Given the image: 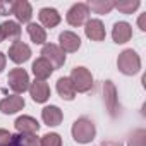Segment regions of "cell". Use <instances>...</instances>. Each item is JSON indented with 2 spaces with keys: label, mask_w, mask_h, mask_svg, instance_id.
<instances>
[{
  "label": "cell",
  "mask_w": 146,
  "mask_h": 146,
  "mask_svg": "<svg viewBox=\"0 0 146 146\" xmlns=\"http://www.w3.org/2000/svg\"><path fill=\"white\" fill-rule=\"evenodd\" d=\"M117 67L125 76L137 74V72L141 70V58H139L137 52L132 50V48H125L124 52H120L119 58H117Z\"/></svg>",
  "instance_id": "obj_1"
},
{
  "label": "cell",
  "mask_w": 146,
  "mask_h": 146,
  "mask_svg": "<svg viewBox=\"0 0 146 146\" xmlns=\"http://www.w3.org/2000/svg\"><path fill=\"white\" fill-rule=\"evenodd\" d=\"M72 137H74V141L81 143V144H86V143H91L96 136V127L95 124L88 119V117H81L78 119L74 124H72Z\"/></svg>",
  "instance_id": "obj_2"
},
{
  "label": "cell",
  "mask_w": 146,
  "mask_h": 146,
  "mask_svg": "<svg viewBox=\"0 0 146 146\" xmlns=\"http://www.w3.org/2000/svg\"><path fill=\"white\" fill-rule=\"evenodd\" d=\"M72 84H74L76 88V93H88L93 86V76H91V72L86 69V67H74L70 72V78Z\"/></svg>",
  "instance_id": "obj_3"
},
{
  "label": "cell",
  "mask_w": 146,
  "mask_h": 146,
  "mask_svg": "<svg viewBox=\"0 0 146 146\" xmlns=\"http://www.w3.org/2000/svg\"><path fill=\"white\" fill-rule=\"evenodd\" d=\"M7 84L16 95H21L29 88V74L21 67L11 69L9 70V78H7Z\"/></svg>",
  "instance_id": "obj_4"
},
{
  "label": "cell",
  "mask_w": 146,
  "mask_h": 146,
  "mask_svg": "<svg viewBox=\"0 0 146 146\" xmlns=\"http://www.w3.org/2000/svg\"><path fill=\"white\" fill-rule=\"evenodd\" d=\"M41 57L46 58L50 62V65L55 69H60L64 64H65V53L60 50L58 45H53V43H45L43 48H41Z\"/></svg>",
  "instance_id": "obj_5"
},
{
  "label": "cell",
  "mask_w": 146,
  "mask_h": 146,
  "mask_svg": "<svg viewBox=\"0 0 146 146\" xmlns=\"http://www.w3.org/2000/svg\"><path fill=\"white\" fill-rule=\"evenodd\" d=\"M88 16H90L88 5L83 4V2H79V4H74V5L67 11L65 19H67V23L70 26H81V24H84L88 21Z\"/></svg>",
  "instance_id": "obj_6"
},
{
  "label": "cell",
  "mask_w": 146,
  "mask_h": 146,
  "mask_svg": "<svg viewBox=\"0 0 146 146\" xmlns=\"http://www.w3.org/2000/svg\"><path fill=\"white\" fill-rule=\"evenodd\" d=\"M29 57H31V48H29V45H26V43H23V41H19V40H16V41L11 45V48H9V58H11L14 64H24V62L29 60Z\"/></svg>",
  "instance_id": "obj_7"
},
{
  "label": "cell",
  "mask_w": 146,
  "mask_h": 146,
  "mask_svg": "<svg viewBox=\"0 0 146 146\" xmlns=\"http://www.w3.org/2000/svg\"><path fill=\"white\" fill-rule=\"evenodd\" d=\"M58 41H60V50L65 53V52H69V53H72V52H78L79 50V46H81V38L76 35V33H72V31H64V33H60V36H58Z\"/></svg>",
  "instance_id": "obj_8"
},
{
  "label": "cell",
  "mask_w": 146,
  "mask_h": 146,
  "mask_svg": "<svg viewBox=\"0 0 146 146\" xmlns=\"http://www.w3.org/2000/svg\"><path fill=\"white\" fill-rule=\"evenodd\" d=\"M26 105L24 98L19 96V95H11V96H5L4 100H0V112L2 113H16L19 110H23Z\"/></svg>",
  "instance_id": "obj_9"
},
{
  "label": "cell",
  "mask_w": 146,
  "mask_h": 146,
  "mask_svg": "<svg viewBox=\"0 0 146 146\" xmlns=\"http://www.w3.org/2000/svg\"><path fill=\"white\" fill-rule=\"evenodd\" d=\"M84 33H86V36L91 41H103L105 36H107L105 26H103V23L100 19H90V21H86Z\"/></svg>",
  "instance_id": "obj_10"
},
{
  "label": "cell",
  "mask_w": 146,
  "mask_h": 146,
  "mask_svg": "<svg viewBox=\"0 0 146 146\" xmlns=\"http://www.w3.org/2000/svg\"><path fill=\"white\" fill-rule=\"evenodd\" d=\"M12 14L16 16V19L19 23L29 24L31 16H33V7L28 0H16V2H12Z\"/></svg>",
  "instance_id": "obj_11"
},
{
  "label": "cell",
  "mask_w": 146,
  "mask_h": 146,
  "mask_svg": "<svg viewBox=\"0 0 146 146\" xmlns=\"http://www.w3.org/2000/svg\"><path fill=\"white\" fill-rule=\"evenodd\" d=\"M29 95L31 98L36 102V103H45L48 98H50V86L45 83V81H35V83H29Z\"/></svg>",
  "instance_id": "obj_12"
},
{
  "label": "cell",
  "mask_w": 146,
  "mask_h": 146,
  "mask_svg": "<svg viewBox=\"0 0 146 146\" xmlns=\"http://www.w3.org/2000/svg\"><path fill=\"white\" fill-rule=\"evenodd\" d=\"M112 38L115 43L122 45V43H127L131 38H132V28L129 23L125 21H119L113 24V29H112Z\"/></svg>",
  "instance_id": "obj_13"
},
{
  "label": "cell",
  "mask_w": 146,
  "mask_h": 146,
  "mask_svg": "<svg viewBox=\"0 0 146 146\" xmlns=\"http://www.w3.org/2000/svg\"><path fill=\"white\" fill-rule=\"evenodd\" d=\"M103 95H105V105L110 112V115H117V110H119V102H117V90L113 86L112 81H105L103 84Z\"/></svg>",
  "instance_id": "obj_14"
},
{
  "label": "cell",
  "mask_w": 146,
  "mask_h": 146,
  "mask_svg": "<svg viewBox=\"0 0 146 146\" xmlns=\"http://www.w3.org/2000/svg\"><path fill=\"white\" fill-rule=\"evenodd\" d=\"M14 125H16V129H17L19 134H36L38 129H40L38 120L33 119V117H29V115H21V117H17L16 122H14Z\"/></svg>",
  "instance_id": "obj_15"
},
{
  "label": "cell",
  "mask_w": 146,
  "mask_h": 146,
  "mask_svg": "<svg viewBox=\"0 0 146 146\" xmlns=\"http://www.w3.org/2000/svg\"><path fill=\"white\" fill-rule=\"evenodd\" d=\"M41 119L48 127H55V125H58L62 122L64 113L57 105H48V107H45L41 110Z\"/></svg>",
  "instance_id": "obj_16"
},
{
  "label": "cell",
  "mask_w": 146,
  "mask_h": 146,
  "mask_svg": "<svg viewBox=\"0 0 146 146\" xmlns=\"http://www.w3.org/2000/svg\"><path fill=\"white\" fill-rule=\"evenodd\" d=\"M33 74H35V78L38 79V81H45L46 78H50L52 76V72H53V67L50 65V62L46 60V58H43V57H40V58H36L35 62H33Z\"/></svg>",
  "instance_id": "obj_17"
},
{
  "label": "cell",
  "mask_w": 146,
  "mask_h": 146,
  "mask_svg": "<svg viewBox=\"0 0 146 146\" xmlns=\"http://www.w3.org/2000/svg\"><path fill=\"white\" fill-rule=\"evenodd\" d=\"M38 17H40V23H41L45 28H55V26H58V23H60V19H62L60 14H58V11L53 9V7H43V9L40 11Z\"/></svg>",
  "instance_id": "obj_18"
},
{
  "label": "cell",
  "mask_w": 146,
  "mask_h": 146,
  "mask_svg": "<svg viewBox=\"0 0 146 146\" xmlns=\"http://www.w3.org/2000/svg\"><path fill=\"white\" fill-rule=\"evenodd\" d=\"M57 93L62 100H67V102L76 98V88L69 78H60L57 81Z\"/></svg>",
  "instance_id": "obj_19"
},
{
  "label": "cell",
  "mask_w": 146,
  "mask_h": 146,
  "mask_svg": "<svg viewBox=\"0 0 146 146\" xmlns=\"http://www.w3.org/2000/svg\"><path fill=\"white\" fill-rule=\"evenodd\" d=\"M26 29H28V35H29V38H31L33 43L45 45V41H46V31H45V28H41L36 23H29Z\"/></svg>",
  "instance_id": "obj_20"
},
{
  "label": "cell",
  "mask_w": 146,
  "mask_h": 146,
  "mask_svg": "<svg viewBox=\"0 0 146 146\" xmlns=\"http://www.w3.org/2000/svg\"><path fill=\"white\" fill-rule=\"evenodd\" d=\"M0 29H2L4 38H9V40H17L21 36V26L17 21H4L0 24Z\"/></svg>",
  "instance_id": "obj_21"
},
{
  "label": "cell",
  "mask_w": 146,
  "mask_h": 146,
  "mask_svg": "<svg viewBox=\"0 0 146 146\" xmlns=\"http://www.w3.org/2000/svg\"><path fill=\"white\" fill-rule=\"evenodd\" d=\"M86 5L95 14H108L115 7V2H113V0H91V2L86 4Z\"/></svg>",
  "instance_id": "obj_22"
},
{
  "label": "cell",
  "mask_w": 146,
  "mask_h": 146,
  "mask_svg": "<svg viewBox=\"0 0 146 146\" xmlns=\"http://www.w3.org/2000/svg\"><path fill=\"white\" fill-rule=\"evenodd\" d=\"M12 146H40L36 134H16L12 136Z\"/></svg>",
  "instance_id": "obj_23"
},
{
  "label": "cell",
  "mask_w": 146,
  "mask_h": 146,
  "mask_svg": "<svg viewBox=\"0 0 146 146\" xmlns=\"http://www.w3.org/2000/svg\"><path fill=\"white\" fill-rule=\"evenodd\" d=\"M139 0H122V2H115V9L120 11L122 14H132L139 7Z\"/></svg>",
  "instance_id": "obj_24"
},
{
  "label": "cell",
  "mask_w": 146,
  "mask_h": 146,
  "mask_svg": "<svg viewBox=\"0 0 146 146\" xmlns=\"http://www.w3.org/2000/svg\"><path fill=\"white\" fill-rule=\"evenodd\" d=\"M127 146H146V131L144 129H137L131 134Z\"/></svg>",
  "instance_id": "obj_25"
},
{
  "label": "cell",
  "mask_w": 146,
  "mask_h": 146,
  "mask_svg": "<svg viewBox=\"0 0 146 146\" xmlns=\"http://www.w3.org/2000/svg\"><path fill=\"white\" fill-rule=\"evenodd\" d=\"M40 146H62V137L57 132H48L40 139Z\"/></svg>",
  "instance_id": "obj_26"
},
{
  "label": "cell",
  "mask_w": 146,
  "mask_h": 146,
  "mask_svg": "<svg viewBox=\"0 0 146 146\" xmlns=\"http://www.w3.org/2000/svg\"><path fill=\"white\" fill-rule=\"evenodd\" d=\"M12 144V134L5 129H0V146H11Z\"/></svg>",
  "instance_id": "obj_27"
},
{
  "label": "cell",
  "mask_w": 146,
  "mask_h": 146,
  "mask_svg": "<svg viewBox=\"0 0 146 146\" xmlns=\"http://www.w3.org/2000/svg\"><path fill=\"white\" fill-rule=\"evenodd\" d=\"M7 14H12V2L0 0V16H7Z\"/></svg>",
  "instance_id": "obj_28"
},
{
  "label": "cell",
  "mask_w": 146,
  "mask_h": 146,
  "mask_svg": "<svg viewBox=\"0 0 146 146\" xmlns=\"http://www.w3.org/2000/svg\"><path fill=\"white\" fill-rule=\"evenodd\" d=\"M137 24H139V29H141V31H146V14H141V16H139Z\"/></svg>",
  "instance_id": "obj_29"
},
{
  "label": "cell",
  "mask_w": 146,
  "mask_h": 146,
  "mask_svg": "<svg viewBox=\"0 0 146 146\" xmlns=\"http://www.w3.org/2000/svg\"><path fill=\"white\" fill-rule=\"evenodd\" d=\"M5 64H7V57H5L4 52H0V72L5 69Z\"/></svg>",
  "instance_id": "obj_30"
},
{
  "label": "cell",
  "mask_w": 146,
  "mask_h": 146,
  "mask_svg": "<svg viewBox=\"0 0 146 146\" xmlns=\"http://www.w3.org/2000/svg\"><path fill=\"white\" fill-rule=\"evenodd\" d=\"M102 146H122V143L120 141H103Z\"/></svg>",
  "instance_id": "obj_31"
},
{
  "label": "cell",
  "mask_w": 146,
  "mask_h": 146,
  "mask_svg": "<svg viewBox=\"0 0 146 146\" xmlns=\"http://www.w3.org/2000/svg\"><path fill=\"white\" fill-rule=\"evenodd\" d=\"M2 40H4V35H2V29H0V43H2Z\"/></svg>",
  "instance_id": "obj_32"
}]
</instances>
